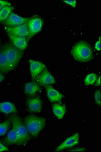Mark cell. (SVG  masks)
Returning <instances> with one entry per match:
<instances>
[{
	"mask_svg": "<svg viewBox=\"0 0 101 152\" xmlns=\"http://www.w3.org/2000/svg\"><path fill=\"white\" fill-rule=\"evenodd\" d=\"M95 48L98 51L101 50V37H100L99 39L95 44Z\"/></svg>",
	"mask_w": 101,
	"mask_h": 152,
	"instance_id": "cell-27",
	"label": "cell"
},
{
	"mask_svg": "<svg viewBox=\"0 0 101 152\" xmlns=\"http://www.w3.org/2000/svg\"><path fill=\"white\" fill-rule=\"evenodd\" d=\"M44 87L47 92V97L51 102H60L61 101L64 96L61 93L56 90L51 85H46Z\"/></svg>",
	"mask_w": 101,
	"mask_h": 152,
	"instance_id": "cell-13",
	"label": "cell"
},
{
	"mask_svg": "<svg viewBox=\"0 0 101 152\" xmlns=\"http://www.w3.org/2000/svg\"><path fill=\"white\" fill-rule=\"evenodd\" d=\"M5 79V76L4 75L2 74L1 73H0V83L2 82Z\"/></svg>",
	"mask_w": 101,
	"mask_h": 152,
	"instance_id": "cell-29",
	"label": "cell"
},
{
	"mask_svg": "<svg viewBox=\"0 0 101 152\" xmlns=\"http://www.w3.org/2000/svg\"><path fill=\"white\" fill-rule=\"evenodd\" d=\"M33 81L38 84L40 86H45L46 85H52L56 83V80L47 68H45L37 75L33 80Z\"/></svg>",
	"mask_w": 101,
	"mask_h": 152,
	"instance_id": "cell-6",
	"label": "cell"
},
{
	"mask_svg": "<svg viewBox=\"0 0 101 152\" xmlns=\"http://www.w3.org/2000/svg\"><path fill=\"white\" fill-rule=\"evenodd\" d=\"M7 6H12L11 4L7 1H4V0H0V10H1L4 7Z\"/></svg>",
	"mask_w": 101,
	"mask_h": 152,
	"instance_id": "cell-23",
	"label": "cell"
},
{
	"mask_svg": "<svg viewBox=\"0 0 101 152\" xmlns=\"http://www.w3.org/2000/svg\"><path fill=\"white\" fill-rule=\"evenodd\" d=\"M98 78V75L95 73H91L87 75L84 79V84L87 86L93 85L96 82Z\"/></svg>",
	"mask_w": 101,
	"mask_h": 152,
	"instance_id": "cell-21",
	"label": "cell"
},
{
	"mask_svg": "<svg viewBox=\"0 0 101 152\" xmlns=\"http://www.w3.org/2000/svg\"><path fill=\"white\" fill-rule=\"evenodd\" d=\"M13 10L12 6H7L0 10V23H3Z\"/></svg>",
	"mask_w": 101,
	"mask_h": 152,
	"instance_id": "cell-19",
	"label": "cell"
},
{
	"mask_svg": "<svg viewBox=\"0 0 101 152\" xmlns=\"http://www.w3.org/2000/svg\"><path fill=\"white\" fill-rule=\"evenodd\" d=\"M26 23L29 30V36L26 39L29 42L31 38L42 30L43 20L39 16L35 15L29 18Z\"/></svg>",
	"mask_w": 101,
	"mask_h": 152,
	"instance_id": "cell-5",
	"label": "cell"
},
{
	"mask_svg": "<svg viewBox=\"0 0 101 152\" xmlns=\"http://www.w3.org/2000/svg\"><path fill=\"white\" fill-rule=\"evenodd\" d=\"M101 76H99L98 77L97 80H96V82L94 83V86H101Z\"/></svg>",
	"mask_w": 101,
	"mask_h": 152,
	"instance_id": "cell-28",
	"label": "cell"
},
{
	"mask_svg": "<svg viewBox=\"0 0 101 152\" xmlns=\"http://www.w3.org/2000/svg\"><path fill=\"white\" fill-rule=\"evenodd\" d=\"M41 86L35 82L27 83L25 85V92L26 95L33 96L41 90Z\"/></svg>",
	"mask_w": 101,
	"mask_h": 152,
	"instance_id": "cell-17",
	"label": "cell"
},
{
	"mask_svg": "<svg viewBox=\"0 0 101 152\" xmlns=\"http://www.w3.org/2000/svg\"><path fill=\"white\" fill-rule=\"evenodd\" d=\"M23 122L28 132L33 137H37L46 125V120L44 118L33 115L26 116Z\"/></svg>",
	"mask_w": 101,
	"mask_h": 152,
	"instance_id": "cell-2",
	"label": "cell"
},
{
	"mask_svg": "<svg viewBox=\"0 0 101 152\" xmlns=\"http://www.w3.org/2000/svg\"><path fill=\"white\" fill-rule=\"evenodd\" d=\"M8 151H9L8 148L3 145L2 142H0V152H6Z\"/></svg>",
	"mask_w": 101,
	"mask_h": 152,
	"instance_id": "cell-26",
	"label": "cell"
},
{
	"mask_svg": "<svg viewBox=\"0 0 101 152\" xmlns=\"http://www.w3.org/2000/svg\"><path fill=\"white\" fill-rule=\"evenodd\" d=\"M52 111L54 116L59 119H61L66 113V107L61 102H57L52 105Z\"/></svg>",
	"mask_w": 101,
	"mask_h": 152,
	"instance_id": "cell-16",
	"label": "cell"
},
{
	"mask_svg": "<svg viewBox=\"0 0 101 152\" xmlns=\"http://www.w3.org/2000/svg\"><path fill=\"white\" fill-rule=\"evenodd\" d=\"M0 112L3 114H14L17 112V109L14 104L9 102H0Z\"/></svg>",
	"mask_w": 101,
	"mask_h": 152,
	"instance_id": "cell-18",
	"label": "cell"
},
{
	"mask_svg": "<svg viewBox=\"0 0 101 152\" xmlns=\"http://www.w3.org/2000/svg\"><path fill=\"white\" fill-rule=\"evenodd\" d=\"M4 142L7 145H20L19 137L15 127L13 125H12V129L8 132L7 137H6Z\"/></svg>",
	"mask_w": 101,
	"mask_h": 152,
	"instance_id": "cell-14",
	"label": "cell"
},
{
	"mask_svg": "<svg viewBox=\"0 0 101 152\" xmlns=\"http://www.w3.org/2000/svg\"><path fill=\"white\" fill-rule=\"evenodd\" d=\"M72 56L79 62H87L92 58V50L86 42H78L74 45L71 51Z\"/></svg>",
	"mask_w": 101,
	"mask_h": 152,
	"instance_id": "cell-1",
	"label": "cell"
},
{
	"mask_svg": "<svg viewBox=\"0 0 101 152\" xmlns=\"http://www.w3.org/2000/svg\"><path fill=\"white\" fill-rule=\"evenodd\" d=\"M10 118L11 124L15 126L17 131L20 145H26L31 140V136L28 132L23 122L17 115H13Z\"/></svg>",
	"mask_w": 101,
	"mask_h": 152,
	"instance_id": "cell-3",
	"label": "cell"
},
{
	"mask_svg": "<svg viewBox=\"0 0 101 152\" xmlns=\"http://www.w3.org/2000/svg\"><path fill=\"white\" fill-rule=\"evenodd\" d=\"M11 119L9 118L5 122L3 123H0V136H4L8 132L9 127L10 126Z\"/></svg>",
	"mask_w": 101,
	"mask_h": 152,
	"instance_id": "cell-20",
	"label": "cell"
},
{
	"mask_svg": "<svg viewBox=\"0 0 101 152\" xmlns=\"http://www.w3.org/2000/svg\"><path fill=\"white\" fill-rule=\"evenodd\" d=\"M94 99H95L96 103L99 105H101V90H97L95 92Z\"/></svg>",
	"mask_w": 101,
	"mask_h": 152,
	"instance_id": "cell-22",
	"label": "cell"
},
{
	"mask_svg": "<svg viewBox=\"0 0 101 152\" xmlns=\"http://www.w3.org/2000/svg\"><path fill=\"white\" fill-rule=\"evenodd\" d=\"M8 61L12 71L17 66L23 57V52L16 48L12 44L7 43L3 46Z\"/></svg>",
	"mask_w": 101,
	"mask_h": 152,
	"instance_id": "cell-4",
	"label": "cell"
},
{
	"mask_svg": "<svg viewBox=\"0 0 101 152\" xmlns=\"http://www.w3.org/2000/svg\"><path fill=\"white\" fill-rule=\"evenodd\" d=\"M26 107L28 111L34 113H39L42 111L43 108L41 99L38 96H33L27 99Z\"/></svg>",
	"mask_w": 101,
	"mask_h": 152,
	"instance_id": "cell-7",
	"label": "cell"
},
{
	"mask_svg": "<svg viewBox=\"0 0 101 152\" xmlns=\"http://www.w3.org/2000/svg\"><path fill=\"white\" fill-rule=\"evenodd\" d=\"M29 18H25L18 15L13 12H11L7 19L4 21V26L14 27L23 24L28 21Z\"/></svg>",
	"mask_w": 101,
	"mask_h": 152,
	"instance_id": "cell-8",
	"label": "cell"
},
{
	"mask_svg": "<svg viewBox=\"0 0 101 152\" xmlns=\"http://www.w3.org/2000/svg\"><path fill=\"white\" fill-rule=\"evenodd\" d=\"M79 142V135L78 132L75 133L71 137H69L66 140L59 145L55 150V152H60L64 149L71 148L78 145Z\"/></svg>",
	"mask_w": 101,
	"mask_h": 152,
	"instance_id": "cell-9",
	"label": "cell"
},
{
	"mask_svg": "<svg viewBox=\"0 0 101 152\" xmlns=\"http://www.w3.org/2000/svg\"><path fill=\"white\" fill-rule=\"evenodd\" d=\"M10 71H11L10 66L3 47L0 49V73L7 74Z\"/></svg>",
	"mask_w": 101,
	"mask_h": 152,
	"instance_id": "cell-15",
	"label": "cell"
},
{
	"mask_svg": "<svg viewBox=\"0 0 101 152\" xmlns=\"http://www.w3.org/2000/svg\"><path fill=\"white\" fill-rule=\"evenodd\" d=\"M0 47H1V40H0Z\"/></svg>",
	"mask_w": 101,
	"mask_h": 152,
	"instance_id": "cell-30",
	"label": "cell"
},
{
	"mask_svg": "<svg viewBox=\"0 0 101 152\" xmlns=\"http://www.w3.org/2000/svg\"><path fill=\"white\" fill-rule=\"evenodd\" d=\"M4 28L7 33H10L15 36L26 38L29 36V30L26 23L14 27L4 26Z\"/></svg>",
	"mask_w": 101,
	"mask_h": 152,
	"instance_id": "cell-10",
	"label": "cell"
},
{
	"mask_svg": "<svg viewBox=\"0 0 101 152\" xmlns=\"http://www.w3.org/2000/svg\"><path fill=\"white\" fill-rule=\"evenodd\" d=\"M69 152H86V149L84 148H74V149H71L69 151Z\"/></svg>",
	"mask_w": 101,
	"mask_h": 152,
	"instance_id": "cell-25",
	"label": "cell"
},
{
	"mask_svg": "<svg viewBox=\"0 0 101 152\" xmlns=\"http://www.w3.org/2000/svg\"><path fill=\"white\" fill-rule=\"evenodd\" d=\"M64 2L66 3L68 5L71 6L73 8H75L77 6V1L76 0H72V1H67V0H65L64 1Z\"/></svg>",
	"mask_w": 101,
	"mask_h": 152,
	"instance_id": "cell-24",
	"label": "cell"
},
{
	"mask_svg": "<svg viewBox=\"0 0 101 152\" xmlns=\"http://www.w3.org/2000/svg\"><path fill=\"white\" fill-rule=\"evenodd\" d=\"M29 63L30 72L33 80L37 75H38L44 69L46 68L45 65L39 61L30 59Z\"/></svg>",
	"mask_w": 101,
	"mask_h": 152,
	"instance_id": "cell-12",
	"label": "cell"
},
{
	"mask_svg": "<svg viewBox=\"0 0 101 152\" xmlns=\"http://www.w3.org/2000/svg\"><path fill=\"white\" fill-rule=\"evenodd\" d=\"M8 36L16 48L23 51L28 47V41L26 38L17 36L9 33H7Z\"/></svg>",
	"mask_w": 101,
	"mask_h": 152,
	"instance_id": "cell-11",
	"label": "cell"
}]
</instances>
